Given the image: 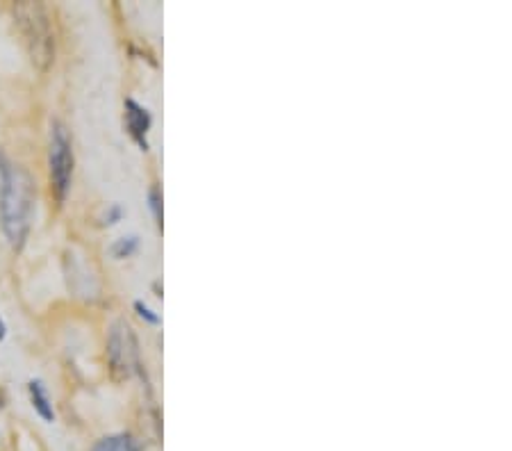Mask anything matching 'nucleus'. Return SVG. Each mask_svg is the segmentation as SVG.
<instances>
[{"mask_svg": "<svg viewBox=\"0 0 512 451\" xmlns=\"http://www.w3.org/2000/svg\"><path fill=\"white\" fill-rule=\"evenodd\" d=\"M28 397H30V406L35 413L44 420L46 424L55 422V408H53V399L51 392H48L46 383L41 379H30L28 381Z\"/></svg>", "mask_w": 512, "mask_h": 451, "instance_id": "nucleus-6", "label": "nucleus"}, {"mask_svg": "<svg viewBox=\"0 0 512 451\" xmlns=\"http://www.w3.org/2000/svg\"><path fill=\"white\" fill-rule=\"evenodd\" d=\"M37 208V185L30 171L0 151V231L14 251L26 246Z\"/></svg>", "mask_w": 512, "mask_h": 451, "instance_id": "nucleus-1", "label": "nucleus"}, {"mask_svg": "<svg viewBox=\"0 0 512 451\" xmlns=\"http://www.w3.org/2000/svg\"><path fill=\"white\" fill-rule=\"evenodd\" d=\"M92 451H146V442L135 433L119 431L98 438L92 445Z\"/></svg>", "mask_w": 512, "mask_h": 451, "instance_id": "nucleus-7", "label": "nucleus"}, {"mask_svg": "<svg viewBox=\"0 0 512 451\" xmlns=\"http://www.w3.org/2000/svg\"><path fill=\"white\" fill-rule=\"evenodd\" d=\"M139 246H142V240H139V235H123L119 237V240H114L110 244V256L114 260H128L135 256V253L139 251Z\"/></svg>", "mask_w": 512, "mask_h": 451, "instance_id": "nucleus-8", "label": "nucleus"}, {"mask_svg": "<svg viewBox=\"0 0 512 451\" xmlns=\"http://www.w3.org/2000/svg\"><path fill=\"white\" fill-rule=\"evenodd\" d=\"M73 171H76L73 137L64 121L55 119L51 121V135H48V180H51V194L57 205H64L71 192Z\"/></svg>", "mask_w": 512, "mask_h": 451, "instance_id": "nucleus-3", "label": "nucleus"}, {"mask_svg": "<svg viewBox=\"0 0 512 451\" xmlns=\"http://www.w3.org/2000/svg\"><path fill=\"white\" fill-rule=\"evenodd\" d=\"M148 210H151V215L155 219V226H158V231L164 228V196H162V187L160 185H151V190H148Z\"/></svg>", "mask_w": 512, "mask_h": 451, "instance_id": "nucleus-9", "label": "nucleus"}, {"mask_svg": "<svg viewBox=\"0 0 512 451\" xmlns=\"http://www.w3.org/2000/svg\"><path fill=\"white\" fill-rule=\"evenodd\" d=\"M5 338H7V324H5L3 315H0V342H3Z\"/></svg>", "mask_w": 512, "mask_h": 451, "instance_id": "nucleus-12", "label": "nucleus"}, {"mask_svg": "<svg viewBox=\"0 0 512 451\" xmlns=\"http://www.w3.org/2000/svg\"><path fill=\"white\" fill-rule=\"evenodd\" d=\"M12 12L32 64L39 71H46L55 60V35L48 10L41 3H16Z\"/></svg>", "mask_w": 512, "mask_h": 451, "instance_id": "nucleus-2", "label": "nucleus"}, {"mask_svg": "<svg viewBox=\"0 0 512 451\" xmlns=\"http://www.w3.org/2000/svg\"><path fill=\"white\" fill-rule=\"evenodd\" d=\"M123 217H126V208H123L121 203H110V205H107V208L103 210L101 219H98V226L112 228V226H117L119 221H123Z\"/></svg>", "mask_w": 512, "mask_h": 451, "instance_id": "nucleus-10", "label": "nucleus"}, {"mask_svg": "<svg viewBox=\"0 0 512 451\" xmlns=\"http://www.w3.org/2000/svg\"><path fill=\"white\" fill-rule=\"evenodd\" d=\"M105 356L110 372L117 381H128L130 376L142 372V356H139V342L126 319H117L110 326L105 344Z\"/></svg>", "mask_w": 512, "mask_h": 451, "instance_id": "nucleus-4", "label": "nucleus"}, {"mask_svg": "<svg viewBox=\"0 0 512 451\" xmlns=\"http://www.w3.org/2000/svg\"><path fill=\"white\" fill-rule=\"evenodd\" d=\"M132 308H135L137 317H139V319H144V322H146L148 326H160V324H162V315H160V313H155V310H153L151 306H148L146 301L137 299L135 303H132Z\"/></svg>", "mask_w": 512, "mask_h": 451, "instance_id": "nucleus-11", "label": "nucleus"}, {"mask_svg": "<svg viewBox=\"0 0 512 451\" xmlns=\"http://www.w3.org/2000/svg\"><path fill=\"white\" fill-rule=\"evenodd\" d=\"M123 121H126V133L130 135L132 142L139 146V151L146 153L151 149V142H148V135H151L153 128L151 110L135 101V98H126V101H123Z\"/></svg>", "mask_w": 512, "mask_h": 451, "instance_id": "nucleus-5", "label": "nucleus"}]
</instances>
